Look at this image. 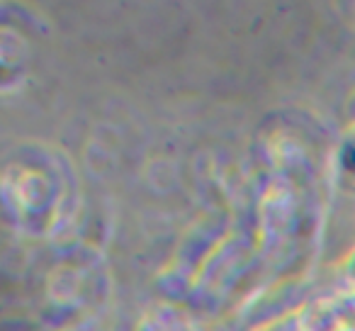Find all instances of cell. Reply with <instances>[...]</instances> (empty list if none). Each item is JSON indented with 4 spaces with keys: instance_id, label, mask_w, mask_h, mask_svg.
Masks as SVG:
<instances>
[{
    "instance_id": "cell-1",
    "label": "cell",
    "mask_w": 355,
    "mask_h": 331,
    "mask_svg": "<svg viewBox=\"0 0 355 331\" xmlns=\"http://www.w3.org/2000/svg\"><path fill=\"white\" fill-rule=\"evenodd\" d=\"M338 166L345 176L355 178V134L343 139V144L338 146Z\"/></svg>"
}]
</instances>
